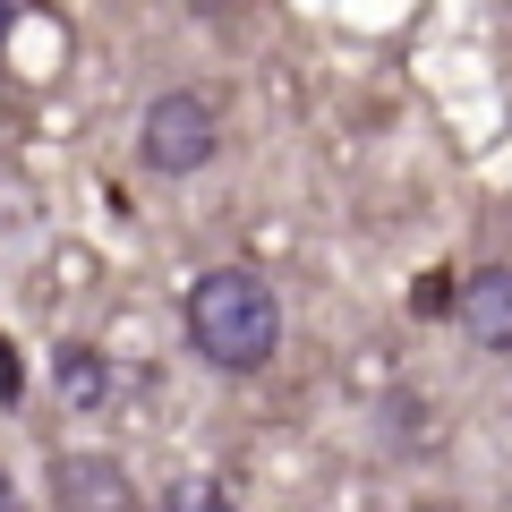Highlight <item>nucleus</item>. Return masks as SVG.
Returning a JSON list of instances; mask_svg holds the SVG:
<instances>
[{
  "label": "nucleus",
  "mask_w": 512,
  "mask_h": 512,
  "mask_svg": "<svg viewBox=\"0 0 512 512\" xmlns=\"http://www.w3.org/2000/svg\"><path fill=\"white\" fill-rule=\"evenodd\" d=\"M9 26H18V18H9V0H0V52H9Z\"/></svg>",
  "instance_id": "nucleus-10"
},
{
  "label": "nucleus",
  "mask_w": 512,
  "mask_h": 512,
  "mask_svg": "<svg viewBox=\"0 0 512 512\" xmlns=\"http://www.w3.org/2000/svg\"><path fill=\"white\" fill-rule=\"evenodd\" d=\"M52 504L60 512H137V487H128V470L120 461H103V453H86V461H52Z\"/></svg>",
  "instance_id": "nucleus-3"
},
{
  "label": "nucleus",
  "mask_w": 512,
  "mask_h": 512,
  "mask_svg": "<svg viewBox=\"0 0 512 512\" xmlns=\"http://www.w3.org/2000/svg\"><path fill=\"white\" fill-rule=\"evenodd\" d=\"M410 308H419V316H453V282H444V274H427L419 291H410Z\"/></svg>",
  "instance_id": "nucleus-7"
},
{
  "label": "nucleus",
  "mask_w": 512,
  "mask_h": 512,
  "mask_svg": "<svg viewBox=\"0 0 512 512\" xmlns=\"http://www.w3.org/2000/svg\"><path fill=\"white\" fill-rule=\"evenodd\" d=\"M453 316H461V333H470L478 350L512 359V265H487V274H470V282L453 291Z\"/></svg>",
  "instance_id": "nucleus-4"
},
{
  "label": "nucleus",
  "mask_w": 512,
  "mask_h": 512,
  "mask_svg": "<svg viewBox=\"0 0 512 512\" xmlns=\"http://www.w3.org/2000/svg\"><path fill=\"white\" fill-rule=\"evenodd\" d=\"M188 9H197V18H231L239 0H188Z\"/></svg>",
  "instance_id": "nucleus-9"
},
{
  "label": "nucleus",
  "mask_w": 512,
  "mask_h": 512,
  "mask_svg": "<svg viewBox=\"0 0 512 512\" xmlns=\"http://www.w3.org/2000/svg\"><path fill=\"white\" fill-rule=\"evenodd\" d=\"M188 342H197L205 367H222V376H256V367L282 350V299L265 274H248V265H214V274H197V291H188Z\"/></svg>",
  "instance_id": "nucleus-1"
},
{
  "label": "nucleus",
  "mask_w": 512,
  "mask_h": 512,
  "mask_svg": "<svg viewBox=\"0 0 512 512\" xmlns=\"http://www.w3.org/2000/svg\"><path fill=\"white\" fill-rule=\"evenodd\" d=\"M18 384H26V367H18V350H9V333H0V402H18Z\"/></svg>",
  "instance_id": "nucleus-8"
},
{
  "label": "nucleus",
  "mask_w": 512,
  "mask_h": 512,
  "mask_svg": "<svg viewBox=\"0 0 512 512\" xmlns=\"http://www.w3.org/2000/svg\"><path fill=\"white\" fill-rule=\"evenodd\" d=\"M163 512H239V495L222 487V478H180V487L163 495Z\"/></svg>",
  "instance_id": "nucleus-6"
},
{
  "label": "nucleus",
  "mask_w": 512,
  "mask_h": 512,
  "mask_svg": "<svg viewBox=\"0 0 512 512\" xmlns=\"http://www.w3.org/2000/svg\"><path fill=\"white\" fill-rule=\"evenodd\" d=\"M52 367H60L52 384H60V402H69V410H103V402H111V367H103V350L69 342V350H60Z\"/></svg>",
  "instance_id": "nucleus-5"
},
{
  "label": "nucleus",
  "mask_w": 512,
  "mask_h": 512,
  "mask_svg": "<svg viewBox=\"0 0 512 512\" xmlns=\"http://www.w3.org/2000/svg\"><path fill=\"white\" fill-rule=\"evenodd\" d=\"M137 154H146V171H163V180H197V171L222 154V111H214V94H197V86L154 94L146 128H137Z\"/></svg>",
  "instance_id": "nucleus-2"
},
{
  "label": "nucleus",
  "mask_w": 512,
  "mask_h": 512,
  "mask_svg": "<svg viewBox=\"0 0 512 512\" xmlns=\"http://www.w3.org/2000/svg\"><path fill=\"white\" fill-rule=\"evenodd\" d=\"M427 512H453V504H427Z\"/></svg>",
  "instance_id": "nucleus-12"
},
{
  "label": "nucleus",
  "mask_w": 512,
  "mask_h": 512,
  "mask_svg": "<svg viewBox=\"0 0 512 512\" xmlns=\"http://www.w3.org/2000/svg\"><path fill=\"white\" fill-rule=\"evenodd\" d=\"M0 512H18V487H9V478H0Z\"/></svg>",
  "instance_id": "nucleus-11"
}]
</instances>
